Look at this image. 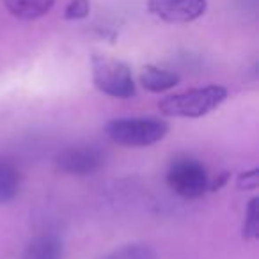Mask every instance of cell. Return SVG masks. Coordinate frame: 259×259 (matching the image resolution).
Returning a JSON list of instances; mask_svg holds the SVG:
<instances>
[{"instance_id":"6da1fadb","label":"cell","mask_w":259,"mask_h":259,"mask_svg":"<svg viewBox=\"0 0 259 259\" xmlns=\"http://www.w3.org/2000/svg\"><path fill=\"white\" fill-rule=\"evenodd\" d=\"M226 98V87L206 85L163 98L158 103V108L169 117H202L208 112L215 110Z\"/></svg>"},{"instance_id":"7a4b0ae2","label":"cell","mask_w":259,"mask_h":259,"mask_svg":"<svg viewBox=\"0 0 259 259\" xmlns=\"http://www.w3.org/2000/svg\"><path fill=\"white\" fill-rule=\"evenodd\" d=\"M105 132L108 139L121 146L146 148L162 141L169 132V124L158 117H122L108 122Z\"/></svg>"},{"instance_id":"3957f363","label":"cell","mask_w":259,"mask_h":259,"mask_svg":"<svg viewBox=\"0 0 259 259\" xmlns=\"http://www.w3.org/2000/svg\"><path fill=\"white\" fill-rule=\"evenodd\" d=\"M93 82L98 91L112 98L135 96V82L130 68L107 55L93 57Z\"/></svg>"},{"instance_id":"277c9868","label":"cell","mask_w":259,"mask_h":259,"mask_svg":"<svg viewBox=\"0 0 259 259\" xmlns=\"http://www.w3.org/2000/svg\"><path fill=\"white\" fill-rule=\"evenodd\" d=\"M167 185L185 199H197L208 190V170L192 156H178L167 170Z\"/></svg>"},{"instance_id":"5b68a950","label":"cell","mask_w":259,"mask_h":259,"mask_svg":"<svg viewBox=\"0 0 259 259\" xmlns=\"http://www.w3.org/2000/svg\"><path fill=\"white\" fill-rule=\"evenodd\" d=\"M105 163V155L96 146H71L59 153L57 167L66 174L73 176H89L101 169Z\"/></svg>"},{"instance_id":"8992f818","label":"cell","mask_w":259,"mask_h":259,"mask_svg":"<svg viewBox=\"0 0 259 259\" xmlns=\"http://www.w3.org/2000/svg\"><path fill=\"white\" fill-rule=\"evenodd\" d=\"M151 15L169 23H188L206 13V0H148Z\"/></svg>"},{"instance_id":"52a82bcc","label":"cell","mask_w":259,"mask_h":259,"mask_svg":"<svg viewBox=\"0 0 259 259\" xmlns=\"http://www.w3.org/2000/svg\"><path fill=\"white\" fill-rule=\"evenodd\" d=\"M64 257V247L62 241L54 234H43L37 236L27 245L23 252V259H62Z\"/></svg>"},{"instance_id":"ba28073f","label":"cell","mask_w":259,"mask_h":259,"mask_svg":"<svg viewBox=\"0 0 259 259\" xmlns=\"http://www.w3.org/2000/svg\"><path fill=\"white\" fill-rule=\"evenodd\" d=\"M141 83L149 93H162V91L176 87L180 83V76L172 71L156 68V66H146L141 73Z\"/></svg>"},{"instance_id":"9c48e42d","label":"cell","mask_w":259,"mask_h":259,"mask_svg":"<svg viewBox=\"0 0 259 259\" xmlns=\"http://www.w3.org/2000/svg\"><path fill=\"white\" fill-rule=\"evenodd\" d=\"M55 0H4L6 8L13 16L22 20H36L54 8Z\"/></svg>"},{"instance_id":"30bf717a","label":"cell","mask_w":259,"mask_h":259,"mask_svg":"<svg viewBox=\"0 0 259 259\" xmlns=\"http://www.w3.org/2000/svg\"><path fill=\"white\" fill-rule=\"evenodd\" d=\"M20 190V172L11 162L0 158V204L13 201Z\"/></svg>"},{"instance_id":"8fae6325","label":"cell","mask_w":259,"mask_h":259,"mask_svg":"<svg viewBox=\"0 0 259 259\" xmlns=\"http://www.w3.org/2000/svg\"><path fill=\"white\" fill-rule=\"evenodd\" d=\"M100 259H156V252L146 243H130L108 252Z\"/></svg>"},{"instance_id":"7c38bea8","label":"cell","mask_w":259,"mask_h":259,"mask_svg":"<svg viewBox=\"0 0 259 259\" xmlns=\"http://www.w3.org/2000/svg\"><path fill=\"white\" fill-rule=\"evenodd\" d=\"M243 238L245 240H255L259 236V199L254 197L248 202L247 213H245Z\"/></svg>"},{"instance_id":"4fadbf2b","label":"cell","mask_w":259,"mask_h":259,"mask_svg":"<svg viewBox=\"0 0 259 259\" xmlns=\"http://www.w3.org/2000/svg\"><path fill=\"white\" fill-rule=\"evenodd\" d=\"M89 0H71L64 9L66 20H82L89 15Z\"/></svg>"},{"instance_id":"5bb4252c","label":"cell","mask_w":259,"mask_h":259,"mask_svg":"<svg viewBox=\"0 0 259 259\" xmlns=\"http://www.w3.org/2000/svg\"><path fill=\"white\" fill-rule=\"evenodd\" d=\"M257 169H252L248 172H243L238 180V187L245 188V190H254L257 187Z\"/></svg>"}]
</instances>
